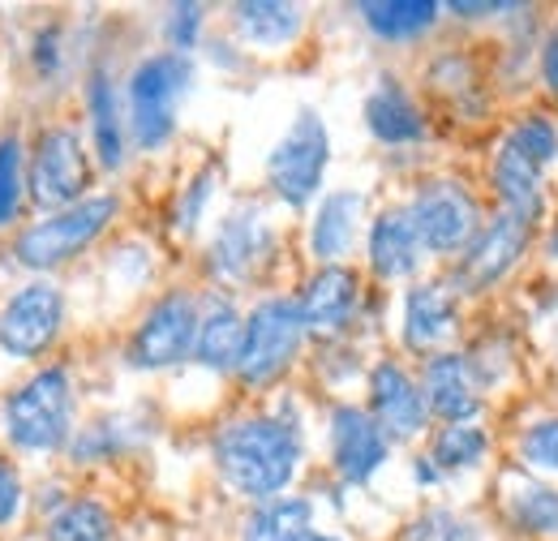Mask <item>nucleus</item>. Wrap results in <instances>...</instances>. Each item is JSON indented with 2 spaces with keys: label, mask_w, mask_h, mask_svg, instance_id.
Wrapping results in <instances>:
<instances>
[{
  "label": "nucleus",
  "mask_w": 558,
  "mask_h": 541,
  "mask_svg": "<svg viewBox=\"0 0 558 541\" xmlns=\"http://www.w3.org/2000/svg\"><path fill=\"white\" fill-rule=\"evenodd\" d=\"M215 469L254 503L279 498L301 469V434L279 417H241L215 434Z\"/></svg>",
  "instance_id": "1"
},
{
  "label": "nucleus",
  "mask_w": 558,
  "mask_h": 541,
  "mask_svg": "<svg viewBox=\"0 0 558 541\" xmlns=\"http://www.w3.org/2000/svg\"><path fill=\"white\" fill-rule=\"evenodd\" d=\"M0 425L13 447L22 452H61L73 430V387L61 365L39 370L26 387H17L4 408Z\"/></svg>",
  "instance_id": "2"
},
{
  "label": "nucleus",
  "mask_w": 558,
  "mask_h": 541,
  "mask_svg": "<svg viewBox=\"0 0 558 541\" xmlns=\"http://www.w3.org/2000/svg\"><path fill=\"white\" fill-rule=\"evenodd\" d=\"M194 86V65L190 57L177 52H155L138 61L130 73V137L138 151H159L168 137L177 134V112L181 99Z\"/></svg>",
  "instance_id": "3"
},
{
  "label": "nucleus",
  "mask_w": 558,
  "mask_h": 541,
  "mask_svg": "<svg viewBox=\"0 0 558 541\" xmlns=\"http://www.w3.org/2000/svg\"><path fill=\"white\" fill-rule=\"evenodd\" d=\"M117 219V199L112 194H95V199H82V203L65 206V211H52L44 215L39 224H31L22 237H17V263L31 270H52L61 263L77 259L82 250H90L104 228Z\"/></svg>",
  "instance_id": "4"
},
{
  "label": "nucleus",
  "mask_w": 558,
  "mask_h": 541,
  "mask_svg": "<svg viewBox=\"0 0 558 541\" xmlns=\"http://www.w3.org/2000/svg\"><path fill=\"white\" fill-rule=\"evenodd\" d=\"M327 164H331V134L314 108H301L296 121L288 125V134L279 137L276 151L267 155V185L276 190L279 203L301 211L323 190Z\"/></svg>",
  "instance_id": "5"
},
{
  "label": "nucleus",
  "mask_w": 558,
  "mask_h": 541,
  "mask_svg": "<svg viewBox=\"0 0 558 541\" xmlns=\"http://www.w3.org/2000/svg\"><path fill=\"white\" fill-rule=\"evenodd\" d=\"M301 339H305V323H301L296 301H288V297L258 301L254 314L245 318V344H241L236 374L250 387L276 383L279 374L292 365V357L301 352Z\"/></svg>",
  "instance_id": "6"
},
{
  "label": "nucleus",
  "mask_w": 558,
  "mask_h": 541,
  "mask_svg": "<svg viewBox=\"0 0 558 541\" xmlns=\"http://www.w3.org/2000/svg\"><path fill=\"white\" fill-rule=\"evenodd\" d=\"M409 215H413L421 245L429 254H464L473 245V237L482 232L477 199L460 181H429V185H421L413 206H409Z\"/></svg>",
  "instance_id": "7"
},
{
  "label": "nucleus",
  "mask_w": 558,
  "mask_h": 541,
  "mask_svg": "<svg viewBox=\"0 0 558 541\" xmlns=\"http://www.w3.org/2000/svg\"><path fill=\"white\" fill-rule=\"evenodd\" d=\"M198 301L190 292H168L159 297L146 318L134 332V344H130V365L138 370H168L185 357H194V339H198Z\"/></svg>",
  "instance_id": "8"
},
{
  "label": "nucleus",
  "mask_w": 558,
  "mask_h": 541,
  "mask_svg": "<svg viewBox=\"0 0 558 541\" xmlns=\"http://www.w3.org/2000/svg\"><path fill=\"white\" fill-rule=\"evenodd\" d=\"M65 323V297L52 279H31L17 288L0 310V352L9 357H39L52 348Z\"/></svg>",
  "instance_id": "9"
},
{
  "label": "nucleus",
  "mask_w": 558,
  "mask_h": 541,
  "mask_svg": "<svg viewBox=\"0 0 558 541\" xmlns=\"http://www.w3.org/2000/svg\"><path fill=\"white\" fill-rule=\"evenodd\" d=\"M86 151H82V137L57 125V130H44L39 146L26 164V190L31 199L44 206V211H65V206L82 203L86 194Z\"/></svg>",
  "instance_id": "10"
},
{
  "label": "nucleus",
  "mask_w": 558,
  "mask_h": 541,
  "mask_svg": "<svg viewBox=\"0 0 558 541\" xmlns=\"http://www.w3.org/2000/svg\"><path fill=\"white\" fill-rule=\"evenodd\" d=\"M271 254H276V232H271L263 206L245 203L219 224V232L210 241V275L223 284H250L263 275Z\"/></svg>",
  "instance_id": "11"
},
{
  "label": "nucleus",
  "mask_w": 558,
  "mask_h": 541,
  "mask_svg": "<svg viewBox=\"0 0 558 541\" xmlns=\"http://www.w3.org/2000/svg\"><path fill=\"white\" fill-rule=\"evenodd\" d=\"M529 237H533V219L524 215H494L486 228L473 237V245L464 250V267H460V284L464 292H486L494 288L507 270L520 263V254L529 250Z\"/></svg>",
  "instance_id": "12"
},
{
  "label": "nucleus",
  "mask_w": 558,
  "mask_h": 541,
  "mask_svg": "<svg viewBox=\"0 0 558 541\" xmlns=\"http://www.w3.org/2000/svg\"><path fill=\"white\" fill-rule=\"evenodd\" d=\"M387 452H391V438L365 408L340 405L331 412V469L349 485H365L383 469Z\"/></svg>",
  "instance_id": "13"
},
{
  "label": "nucleus",
  "mask_w": 558,
  "mask_h": 541,
  "mask_svg": "<svg viewBox=\"0 0 558 541\" xmlns=\"http://www.w3.org/2000/svg\"><path fill=\"white\" fill-rule=\"evenodd\" d=\"M369 417L383 425V434L391 443H404V438H417L425 430V396L421 387L404 374V365L396 361H378L369 370Z\"/></svg>",
  "instance_id": "14"
},
{
  "label": "nucleus",
  "mask_w": 558,
  "mask_h": 541,
  "mask_svg": "<svg viewBox=\"0 0 558 541\" xmlns=\"http://www.w3.org/2000/svg\"><path fill=\"white\" fill-rule=\"evenodd\" d=\"M421 396L434 417L451 421H473L482 412V383L469 357L460 352H434L425 361V378H421Z\"/></svg>",
  "instance_id": "15"
},
{
  "label": "nucleus",
  "mask_w": 558,
  "mask_h": 541,
  "mask_svg": "<svg viewBox=\"0 0 558 541\" xmlns=\"http://www.w3.org/2000/svg\"><path fill=\"white\" fill-rule=\"evenodd\" d=\"M356 305H361V284L349 267H323L305 284V292L296 301L301 323L314 336H340L352 323Z\"/></svg>",
  "instance_id": "16"
},
{
  "label": "nucleus",
  "mask_w": 558,
  "mask_h": 541,
  "mask_svg": "<svg viewBox=\"0 0 558 541\" xmlns=\"http://www.w3.org/2000/svg\"><path fill=\"white\" fill-rule=\"evenodd\" d=\"M421 245L417 224L409 215V206H391L369 224V267L383 279H409L421 267Z\"/></svg>",
  "instance_id": "17"
},
{
  "label": "nucleus",
  "mask_w": 558,
  "mask_h": 541,
  "mask_svg": "<svg viewBox=\"0 0 558 541\" xmlns=\"http://www.w3.org/2000/svg\"><path fill=\"white\" fill-rule=\"evenodd\" d=\"M489 181H494V194H498L502 211H511V215L537 219V211L546 206V199H542V164L529 159L511 137L498 142L494 164H489Z\"/></svg>",
  "instance_id": "18"
},
{
  "label": "nucleus",
  "mask_w": 558,
  "mask_h": 541,
  "mask_svg": "<svg viewBox=\"0 0 558 541\" xmlns=\"http://www.w3.org/2000/svg\"><path fill=\"white\" fill-rule=\"evenodd\" d=\"M361 215H365V199L356 190L327 194L318 215H314V228H310V254L327 267H340V259L352 254V245H356Z\"/></svg>",
  "instance_id": "19"
},
{
  "label": "nucleus",
  "mask_w": 558,
  "mask_h": 541,
  "mask_svg": "<svg viewBox=\"0 0 558 541\" xmlns=\"http://www.w3.org/2000/svg\"><path fill=\"white\" fill-rule=\"evenodd\" d=\"M456 292L447 284H417L404 297V344L409 348H438L456 332Z\"/></svg>",
  "instance_id": "20"
},
{
  "label": "nucleus",
  "mask_w": 558,
  "mask_h": 541,
  "mask_svg": "<svg viewBox=\"0 0 558 541\" xmlns=\"http://www.w3.org/2000/svg\"><path fill=\"white\" fill-rule=\"evenodd\" d=\"M365 130L387 146H409V142L425 137V121H421L417 104L409 99V91L387 77L365 99Z\"/></svg>",
  "instance_id": "21"
},
{
  "label": "nucleus",
  "mask_w": 558,
  "mask_h": 541,
  "mask_svg": "<svg viewBox=\"0 0 558 541\" xmlns=\"http://www.w3.org/2000/svg\"><path fill=\"white\" fill-rule=\"evenodd\" d=\"M86 112H90V134H95V155L104 168H121L125 164V137H130V121L121 112L117 86L112 77L99 69L86 82Z\"/></svg>",
  "instance_id": "22"
},
{
  "label": "nucleus",
  "mask_w": 558,
  "mask_h": 541,
  "mask_svg": "<svg viewBox=\"0 0 558 541\" xmlns=\"http://www.w3.org/2000/svg\"><path fill=\"white\" fill-rule=\"evenodd\" d=\"M241 344H245V318L236 314L232 301L215 297L207 305V314L198 318V339H194V361L207 370H236L241 361Z\"/></svg>",
  "instance_id": "23"
},
{
  "label": "nucleus",
  "mask_w": 558,
  "mask_h": 541,
  "mask_svg": "<svg viewBox=\"0 0 558 541\" xmlns=\"http://www.w3.org/2000/svg\"><path fill=\"white\" fill-rule=\"evenodd\" d=\"M314 533V503L301 494H279L254 507L241 541H310Z\"/></svg>",
  "instance_id": "24"
},
{
  "label": "nucleus",
  "mask_w": 558,
  "mask_h": 541,
  "mask_svg": "<svg viewBox=\"0 0 558 541\" xmlns=\"http://www.w3.org/2000/svg\"><path fill=\"white\" fill-rule=\"evenodd\" d=\"M502 512L520 533H558V490L533 477L502 481Z\"/></svg>",
  "instance_id": "25"
},
{
  "label": "nucleus",
  "mask_w": 558,
  "mask_h": 541,
  "mask_svg": "<svg viewBox=\"0 0 558 541\" xmlns=\"http://www.w3.org/2000/svg\"><path fill=\"white\" fill-rule=\"evenodd\" d=\"M232 17H236L241 39L254 48H288L305 22L296 4H279V0H245L232 9Z\"/></svg>",
  "instance_id": "26"
},
{
  "label": "nucleus",
  "mask_w": 558,
  "mask_h": 541,
  "mask_svg": "<svg viewBox=\"0 0 558 541\" xmlns=\"http://www.w3.org/2000/svg\"><path fill=\"white\" fill-rule=\"evenodd\" d=\"M361 17L378 39L400 44V39H417L438 22V4L434 0H369L361 4Z\"/></svg>",
  "instance_id": "27"
},
{
  "label": "nucleus",
  "mask_w": 558,
  "mask_h": 541,
  "mask_svg": "<svg viewBox=\"0 0 558 541\" xmlns=\"http://www.w3.org/2000/svg\"><path fill=\"white\" fill-rule=\"evenodd\" d=\"M489 452V434L473 421H451L434 434L429 460L438 473H460V469H477Z\"/></svg>",
  "instance_id": "28"
},
{
  "label": "nucleus",
  "mask_w": 558,
  "mask_h": 541,
  "mask_svg": "<svg viewBox=\"0 0 558 541\" xmlns=\"http://www.w3.org/2000/svg\"><path fill=\"white\" fill-rule=\"evenodd\" d=\"M112 533H117V520H112V512H108L104 503H95V498H73V503H65V507L48 520L44 541H112Z\"/></svg>",
  "instance_id": "29"
},
{
  "label": "nucleus",
  "mask_w": 558,
  "mask_h": 541,
  "mask_svg": "<svg viewBox=\"0 0 558 541\" xmlns=\"http://www.w3.org/2000/svg\"><path fill=\"white\" fill-rule=\"evenodd\" d=\"M26 194V159H22V142L17 134L0 137V228L13 224L17 206Z\"/></svg>",
  "instance_id": "30"
},
{
  "label": "nucleus",
  "mask_w": 558,
  "mask_h": 541,
  "mask_svg": "<svg viewBox=\"0 0 558 541\" xmlns=\"http://www.w3.org/2000/svg\"><path fill=\"white\" fill-rule=\"evenodd\" d=\"M404 541H482V525L464 520L460 512L434 507V512H425L409 525Z\"/></svg>",
  "instance_id": "31"
},
{
  "label": "nucleus",
  "mask_w": 558,
  "mask_h": 541,
  "mask_svg": "<svg viewBox=\"0 0 558 541\" xmlns=\"http://www.w3.org/2000/svg\"><path fill=\"white\" fill-rule=\"evenodd\" d=\"M507 137H511L529 159H537L542 168L558 159V130L546 112H529L524 121H515V125L507 130Z\"/></svg>",
  "instance_id": "32"
},
{
  "label": "nucleus",
  "mask_w": 558,
  "mask_h": 541,
  "mask_svg": "<svg viewBox=\"0 0 558 541\" xmlns=\"http://www.w3.org/2000/svg\"><path fill=\"white\" fill-rule=\"evenodd\" d=\"M520 456H524V465H533V469L558 473V417L533 421V425L520 434Z\"/></svg>",
  "instance_id": "33"
},
{
  "label": "nucleus",
  "mask_w": 558,
  "mask_h": 541,
  "mask_svg": "<svg viewBox=\"0 0 558 541\" xmlns=\"http://www.w3.org/2000/svg\"><path fill=\"white\" fill-rule=\"evenodd\" d=\"M198 35H203V4H177L163 22V39L177 57H190L198 48Z\"/></svg>",
  "instance_id": "34"
},
{
  "label": "nucleus",
  "mask_w": 558,
  "mask_h": 541,
  "mask_svg": "<svg viewBox=\"0 0 558 541\" xmlns=\"http://www.w3.org/2000/svg\"><path fill=\"white\" fill-rule=\"evenodd\" d=\"M210 185H215V168L198 172V177L190 181L185 199H181V206H177V228H181V232H194V228H198L203 206H207V199H210Z\"/></svg>",
  "instance_id": "35"
},
{
  "label": "nucleus",
  "mask_w": 558,
  "mask_h": 541,
  "mask_svg": "<svg viewBox=\"0 0 558 541\" xmlns=\"http://www.w3.org/2000/svg\"><path fill=\"white\" fill-rule=\"evenodd\" d=\"M17 507H22V481L9 460H0V525H9L17 516Z\"/></svg>",
  "instance_id": "36"
},
{
  "label": "nucleus",
  "mask_w": 558,
  "mask_h": 541,
  "mask_svg": "<svg viewBox=\"0 0 558 541\" xmlns=\"http://www.w3.org/2000/svg\"><path fill=\"white\" fill-rule=\"evenodd\" d=\"M542 82L558 95V26L546 35V44H542Z\"/></svg>",
  "instance_id": "37"
},
{
  "label": "nucleus",
  "mask_w": 558,
  "mask_h": 541,
  "mask_svg": "<svg viewBox=\"0 0 558 541\" xmlns=\"http://www.w3.org/2000/svg\"><path fill=\"white\" fill-rule=\"evenodd\" d=\"M456 17H489V13H511L515 4H469V0H451L447 4Z\"/></svg>",
  "instance_id": "38"
},
{
  "label": "nucleus",
  "mask_w": 558,
  "mask_h": 541,
  "mask_svg": "<svg viewBox=\"0 0 558 541\" xmlns=\"http://www.w3.org/2000/svg\"><path fill=\"white\" fill-rule=\"evenodd\" d=\"M546 254L558 259V219H555V228H550V237H546Z\"/></svg>",
  "instance_id": "39"
},
{
  "label": "nucleus",
  "mask_w": 558,
  "mask_h": 541,
  "mask_svg": "<svg viewBox=\"0 0 558 541\" xmlns=\"http://www.w3.org/2000/svg\"><path fill=\"white\" fill-rule=\"evenodd\" d=\"M310 541H340V538H331V533H318V529H314V533H310Z\"/></svg>",
  "instance_id": "40"
}]
</instances>
